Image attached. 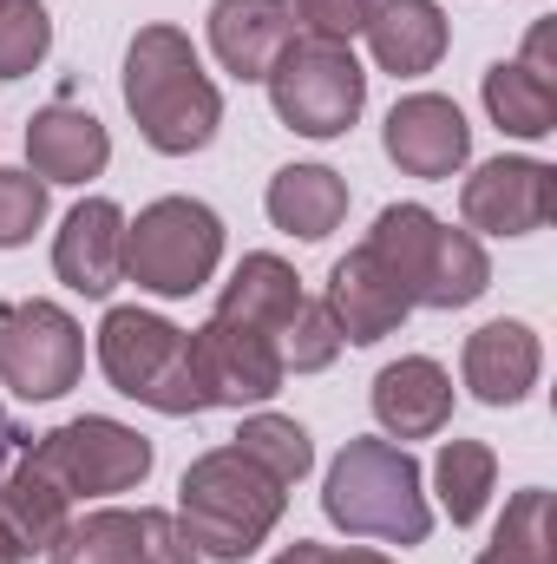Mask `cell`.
<instances>
[{
	"instance_id": "6da1fadb",
	"label": "cell",
	"mask_w": 557,
	"mask_h": 564,
	"mask_svg": "<svg viewBox=\"0 0 557 564\" xmlns=\"http://www.w3.org/2000/svg\"><path fill=\"white\" fill-rule=\"evenodd\" d=\"M125 112L139 119L151 151L190 158L217 139L223 126V93L210 86L190 33L177 26H139L125 46Z\"/></svg>"
},
{
	"instance_id": "7a4b0ae2",
	"label": "cell",
	"mask_w": 557,
	"mask_h": 564,
	"mask_svg": "<svg viewBox=\"0 0 557 564\" xmlns=\"http://www.w3.org/2000/svg\"><path fill=\"white\" fill-rule=\"evenodd\" d=\"M282 506H288V486H276L237 446L197 453L184 466V486H177V525H184V539L197 545V558H217V564L256 558V545L282 525Z\"/></svg>"
},
{
	"instance_id": "3957f363",
	"label": "cell",
	"mask_w": 557,
	"mask_h": 564,
	"mask_svg": "<svg viewBox=\"0 0 557 564\" xmlns=\"http://www.w3.org/2000/svg\"><path fill=\"white\" fill-rule=\"evenodd\" d=\"M321 512L348 539H387V545H419L433 532V506L419 492V466L394 440H348L341 459L328 466Z\"/></svg>"
},
{
	"instance_id": "277c9868",
	"label": "cell",
	"mask_w": 557,
	"mask_h": 564,
	"mask_svg": "<svg viewBox=\"0 0 557 564\" xmlns=\"http://www.w3.org/2000/svg\"><path fill=\"white\" fill-rule=\"evenodd\" d=\"M368 250L407 289L414 308H466L492 289V263L472 230L439 224L426 204H387L368 230Z\"/></svg>"
},
{
	"instance_id": "5b68a950",
	"label": "cell",
	"mask_w": 557,
	"mask_h": 564,
	"mask_svg": "<svg viewBox=\"0 0 557 564\" xmlns=\"http://www.w3.org/2000/svg\"><path fill=\"white\" fill-rule=\"evenodd\" d=\"M99 368L125 401H144L157 414H204L190 335L151 308H112L99 322Z\"/></svg>"
},
{
	"instance_id": "8992f818",
	"label": "cell",
	"mask_w": 557,
	"mask_h": 564,
	"mask_svg": "<svg viewBox=\"0 0 557 564\" xmlns=\"http://www.w3.org/2000/svg\"><path fill=\"white\" fill-rule=\"evenodd\" d=\"M263 86H270L276 119L288 132H302V139H341L361 119V106H368V73H361L354 46L315 40V33L282 46Z\"/></svg>"
},
{
	"instance_id": "52a82bcc",
	"label": "cell",
	"mask_w": 557,
	"mask_h": 564,
	"mask_svg": "<svg viewBox=\"0 0 557 564\" xmlns=\"http://www.w3.org/2000/svg\"><path fill=\"white\" fill-rule=\"evenodd\" d=\"M223 263V217L197 197H157L125 224V276L151 295H197Z\"/></svg>"
},
{
	"instance_id": "ba28073f",
	"label": "cell",
	"mask_w": 557,
	"mask_h": 564,
	"mask_svg": "<svg viewBox=\"0 0 557 564\" xmlns=\"http://www.w3.org/2000/svg\"><path fill=\"white\" fill-rule=\"evenodd\" d=\"M26 459L66 492V499H106V492H132L151 473V440L125 421L106 414H79V421L53 426L26 446Z\"/></svg>"
},
{
	"instance_id": "9c48e42d",
	"label": "cell",
	"mask_w": 557,
	"mask_h": 564,
	"mask_svg": "<svg viewBox=\"0 0 557 564\" xmlns=\"http://www.w3.org/2000/svg\"><path fill=\"white\" fill-rule=\"evenodd\" d=\"M86 368V335L59 302H0V381L20 401H59Z\"/></svg>"
},
{
	"instance_id": "30bf717a",
	"label": "cell",
	"mask_w": 557,
	"mask_h": 564,
	"mask_svg": "<svg viewBox=\"0 0 557 564\" xmlns=\"http://www.w3.org/2000/svg\"><path fill=\"white\" fill-rule=\"evenodd\" d=\"M190 368L204 388V408H263L282 394V348L276 335L237 322V315H210L204 328H190Z\"/></svg>"
},
{
	"instance_id": "8fae6325",
	"label": "cell",
	"mask_w": 557,
	"mask_h": 564,
	"mask_svg": "<svg viewBox=\"0 0 557 564\" xmlns=\"http://www.w3.org/2000/svg\"><path fill=\"white\" fill-rule=\"evenodd\" d=\"M46 564H204L197 545L184 539L177 512H157V506H106V512H86L59 532V545L46 552Z\"/></svg>"
},
{
	"instance_id": "7c38bea8",
	"label": "cell",
	"mask_w": 557,
	"mask_h": 564,
	"mask_svg": "<svg viewBox=\"0 0 557 564\" xmlns=\"http://www.w3.org/2000/svg\"><path fill=\"white\" fill-rule=\"evenodd\" d=\"M459 210L485 237H532L557 210V171L545 158H492L466 177Z\"/></svg>"
},
{
	"instance_id": "4fadbf2b",
	"label": "cell",
	"mask_w": 557,
	"mask_h": 564,
	"mask_svg": "<svg viewBox=\"0 0 557 564\" xmlns=\"http://www.w3.org/2000/svg\"><path fill=\"white\" fill-rule=\"evenodd\" d=\"M328 315H335V328H341V341H354V348H374V341H387L407 315H414V302H407V289L387 276V263L361 243V250H348L335 270H328Z\"/></svg>"
},
{
	"instance_id": "5bb4252c",
	"label": "cell",
	"mask_w": 557,
	"mask_h": 564,
	"mask_svg": "<svg viewBox=\"0 0 557 564\" xmlns=\"http://www.w3.org/2000/svg\"><path fill=\"white\" fill-rule=\"evenodd\" d=\"M387 158L407 171V177H452L466 158H472V126L452 99L439 93H414L387 112Z\"/></svg>"
},
{
	"instance_id": "9a60e30c",
	"label": "cell",
	"mask_w": 557,
	"mask_h": 564,
	"mask_svg": "<svg viewBox=\"0 0 557 564\" xmlns=\"http://www.w3.org/2000/svg\"><path fill=\"white\" fill-rule=\"evenodd\" d=\"M53 270L79 295H112L125 276V210L112 197H86L53 237Z\"/></svg>"
},
{
	"instance_id": "2e32d148",
	"label": "cell",
	"mask_w": 557,
	"mask_h": 564,
	"mask_svg": "<svg viewBox=\"0 0 557 564\" xmlns=\"http://www.w3.org/2000/svg\"><path fill=\"white\" fill-rule=\"evenodd\" d=\"M374 421L394 440H433L452 421V375L433 355H401L374 375Z\"/></svg>"
},
{
	"instance_id": "e0dca14e",
	"label": "cell",
	"mask_w": 557,
	"mask_h": 564,
	"mask_svg": "<svg viewBox=\"0 0 557 564\" xmlns=\"http://www.w3.org/2000/svg\"><path fill=\"white\" fill-rule=\"evenodd\" d=\"M545 348L525 322H485L479 335H466V388L485 408H518L538 388Z\"/></svg>"
},
{
	"instance_id": "ac0fdd59",
	"label": "cell",
	"mask_w": 557,
	"mask_h": 564,
	"mask_svg": "<svg viewBox=\"0 0 557 564\" xmlns=\"http://www.w3.org/2000/svg\"><path fill=\"white\" fill-rule=\"evenodd\" d=\"M106 158H112V139H106V126L92 112H79L66 99L46 106V112H33V126H26V164H33L40 184H86V177L106 171Z\"/></svg>"
},
{
	"instance_id": "d6986e66",
	"label": "cell",
	"mask_w": 557,
	"mask_h": 564,
	"mask_svg": "<svg viewBox=\"0 0 557 564\" xmlns=\"http://www.w3.org/2000/svg\"><path fill=\"white\" fill-rule=\"evenodd\" d=\"M288 40H295L288 0H217L210 7V46H217L223 73H237V79H270Z\"/></svg>"
},
{
	"instance_id": "ffe728a7",
	"label": "cell",
	"mask_w": 557,
	"mask_h": 564,
	"mask_svg": "<svg viewBox=\"0 0 557 564\" xmlns=\"http://www.w3.org/2000/svg\"><path fill=\"white\" fill-rule=\"evenodd\" d=\"M368 46H374V66L394 73V79H414V73H433L452 26L439 13V0H374L368 13Z\"/></svg>"
},
{
	"instance_id": "44dd1931",
	"label": "cell",
	"mask_w": 557,
	"mask_h": 564,
	"mask_svg": "<svg viewBox=\"0 0 557 564\" xmlns=\"http://www.w3.org/2000/svg\"><path fill=\"white\" fill-rule=\"evenodd\" d=\"M66 525H73V499L20 453V459L0 473V532L13 539L20 558H33V552H53Z\"/></svg>"
},
{
	"instance_id": "7402d4cb",
	"label": "cell",
	"mask_w": 557,
	"mask_h": 564,
	"mask_svg": "<svg viewBox=\"0 0 557 564\" xmlns=\"http://www.w3.org/2000/svg\"><path fill=\"white\" fill-rule=\"evenodd\" d=\"M341 217H348V184L328 164H282L270 177V224L276 230L321 243L328 230H341Z\"/></svg>"
},
{
	"instance_id": "603a6c76",
	"label": "cell",
	"mask_w": 557,
	"mask_h": 564,
	"mask_svg": "<svg viewBox=\"0 0 557 564\" xmlns=\"http://www.w3.org/2000/svg\"><path fill=\"white\" fill-rule=\"evenodd\" d=\"M295 308H302V276H295L282 257H270V250L243 257L237 276L223 282V302H217V315H237V322L276 335V348H282V328H288Z\"/></svg>"
},
{
	"instance_id": "cb8c5ba5",
	"label": "cell",
	"mask_w": 557,
	"mask_h": 564,
	"mask_svg": "<svg viewBox=\"0 0 557 564\" xmlns=\"http://www.w3.org/2000/svg\"><path fill=\"white\" fill-rule=\"evenodd\" d=\"M485 112L512 139H551L557 132V79L518 66V59H499L485 73Z\"/></svg>"
},
{
	"instance_id": "d4e9b609",
	"label": "cell",
	"mask_w": 557,
	"mask_h": 564,
	"mask_svg": "<svg viewBox=\"0 0 557 564\" xmlns=\"http://www.w3.org/2000/svg\"><path fill=\"white\" fill-rule=\"evenodd\" d=\"M499 486V453L485 440H446L439 459H433V492H439V512L452 525H479L485 519V499Z\"/></svg>"
},
{
	"instance_id": "484cf974",
	"label": "cell",
	"mask_w": 557,
	"mask_h": 564,
	"mask_svg": "<svg viewBox=\"0 0 557 564\" xmlns=\"http://www.w3.org/2000/svg\"><path fill=\"white\" fill-rule=\"evenodd\" d=\"M479 564H551V492L545 486H525L505 506V519H499L492 545L479 552Z\"/></svg>"
},
{
	"instance_id": "4316f807",
	"label": "cell",
	"mask_w": 557,
	"mask_h": 564,
	"mask_svg": "<svg viewBox=\"0 0 557 564\" xmlns=\"http://www.w3.org/2000/svg\"><path fill=\"white\" fill-rule=\"evenodd\" d=\"M237 453H250L276 486H295V479H308V466H315V446H308V433L288 421V414H250V421L237 426V440H230Z\"/></svg>"
},
{
	"instance_id": "83f0119b",
	"label": "cell",
	"mask_w": 557,
	"mask_h": 564,
	"mask_svg": "<svg viewBox=\"0 0 557 564\" xmlns=\"http://www.w3.org/2000/svg\"><path fill=\"white\" fill-rule=\"evenodd\" d=\"M335 355H341V328H335L328 302H308V295H302V308H295L288 328H282V368H288V375H321Z\"/></svg>"
},
{
	"instance_id": "f1b7e54d",
	"label": "cell",
	"mask_w": 557,
	"mask_h": 564,
	"mask_svg": "<svg viewBox=\"0 0 557 564\" xmlns=\"http://www.w3.org/2000/svg\"><path fill=\"white\" fill-rule=\"evenodd\" d=\"M53 46V20L40 0H7L0 7V79H26Z\"/></svg>"
},
{
	"instance_id": "f546056e",
	"label": "cell",
	"mask_w": 557,
	"mask_h": 564,
	"mask_svg": "<svg viewBox=\"0 0 557 564\" xmlns=\"http://www.w3.org/2000/svg\"><path fill=\"white\" fill-rule=\"evenodd\" d=\"M40 224H46V184L33 171H0V250L33 243Z\"/></svg>"
},
{
	"instance_id": "4dcf8cb0",
	"label": "cell",
	"mask_w": 557,
	"mask_h": 564,
	"mask_svg": "<svg viewBox=\"0 0 557 564\" xmlns=\"http://www.w3.org/2000/svg\"><path fill=\"white\" fill-rule=\"evenodd\" d=\"M295 13H302V26L315 33V40H354L361 26H368V13H374V0H288Z\"/></svg>"
},
{
	"instance_id": "1f68e13d",
	"label": "cell",
	"mask_w": 557,
	"mask_h": 564,
	"mask_svg": "<svg viewBox=\"0 0 557 564\" xmlns=\"http://www.w3.org/2000/svg\"><path fill=\"white\" fill-rule=\"evenodd\" d=\"M518 66H532V73H545V79L557 73V66H551V20H538V26H532V40H525V59H518Z\"/></svg>"
},
{
	"instance_id": "d6a6232c",
	"label": "cell",
	"mask_w": 557,
	"mask_h": 564,
	"mask_svg": "<svg viewBox=\"0 0 557 564\" xmlns=\"http://www.w3.org/2000/svg\"><path fill=\"white\" fill-rule=\"evenodd\" d=\"M276 564H335V552H328V545H315V539H295Z\"/></svg>"
},
{
	"instance_id": "836d02e7",
	"label": "cell",
	"mask_w": 557,
	"mask_h": 564,
	"mask_svg": "<svg viewBox=\"0 0 557 564\" xmlns=\"http://www.w3.org/2000/svg\"><path fill=\"white\" fill-rule=\"evenodd\" d=\"M20 446H26V433H20V426H13V414L0 408V473L13 466V453H20Z\"/></svg>"
},
{
	"instance_id": "e575fe53",
	"label": "cell",
	"mask_w": 557,
	"mask_h": 564,
	"mask_svg": "<svg viewBox=\"0 0 557 564\" xmlns=\"http://www.w3.org/2000/svg\"><path fill=\"white\" fill-rule=\"evenodd\" d=\"M335 564H394V558H381V552H361V545H354V552H335Z\"/></svg>"
},
{
	"instance_id": "d590c367",
	"label": "cell",
	"mask_w": 557,
	"mask_h": 564,
	"mask_svg": "<svg viewBox=\"0 0 557 564\" xmlns=\"http://www.w3.org/2000/svg\"><path fill=\"white\" fill-rule=\"evenodd\" d=\"M0 564H20V552H13V539L0 532Z\"/></svg>"
},
{
	"instance_id": "8d00e7d4",
	"label": "cell",
	"mask_w": 557,
	"mask_h": 564,
	"mask_svg": "<svg viewBox=\"0 0 557 564\" xmlns=\"http://www.w3.org/2000/svg\"><path fill=\"white\" fill-rule=\"evenodd\" d=\"M0 7H7V0H0Z\"/></svg>"
}]
</instances>
